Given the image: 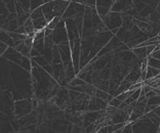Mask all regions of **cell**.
Returning a JSON list of instances; mask_svg holds the SVG:
<instances>
[{
  "label": "cell",
  "instance_id": "6da1fadb",
  "mask_svg": "<svg viewBox=\"0 0 160 133\" xmlns=\"http://www.w3.org/2000/svg\"><path fill=\"white\" fill-rule=\"evenodd\" d=\"M159 75V69L157 68H153V67H148V69H146V76H145V80L146 79H151L153 77Z\"/></svg>",
  "mask_w": 160,
  "mask_h": 133
},
{
  "label": "cell",
  "instance_id": "7a4b0ae2",
  "mask_svg": "<svg viewBox=\"0 0 160 133\" xmlns=\"http://www.w3.org/2000/svg\"><path fill=\"white\" fill-rule=\"evenodd\" d=\"M147 65H150V67H153V68L159 69V59H155V57H147Z\"/></svg>",
  "mask_w": 160,
  "mask_h": 133
},
{
  "label": "cell",
  "instance_id": "3957f363",
  "mask_svg": "<svg viewBox=\"0 0 160 133\" xmlns=\"http://www.w3.org/2000/svg\"><path fill=\"white\" fill-rule=\"evenodd\" d=\"M71 84L73 86H75V85H83V84H85V82L81 80L80 78H78V79H74V80L71 82Z\"/></svg>",
  "mask_w": 160,
  "mask_h": 133
},
{
  "label": "cell",
  "instance_id": "277c9868",
  "mask_svg": "<svg viewBox=\"0 0 160 133\" xmlns=\"http://www.w3.org/2000/svg\"><path fill=\"white\" fill-rule=\"evenodd\" d=\"M121 103H122V101H120L118 99V98L115 97L114 99H112V101H110V105H112V107H115V108H116V107H118V105H120Z\"/></svg>",
  "mask_w": 160,
  "mask_h": 133
}]
</instances>
